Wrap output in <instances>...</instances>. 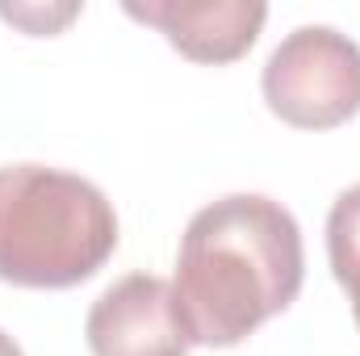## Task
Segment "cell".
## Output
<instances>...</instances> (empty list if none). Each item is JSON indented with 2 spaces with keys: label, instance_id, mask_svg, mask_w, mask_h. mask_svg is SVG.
Returning <instances> with one entry per match:
<instances>
[{
  "label": "cell",
  "instance_id": "obj_5",
  "mask_svg": "<svg viewBox=\"0 0 360 356\" xmlns=\"http://www.w3.org/2000/svg\"><path fill=\"white\" fill-rule=\"evenodd\" d=\"M126 13L155 25L193 63H235L269 21V4L260 0H130Z\"/></svg>",
  "mask_w": 360,
  "mask_h": 356
},
{
  "label": "cell",
  "instance_id": "obj_2",
  "mask_svg": "<svg viewBox=\"0 0 360 356\" xmlns=\"http://www.w3.org/2000/svg\"><path fill=\"white\" fill-rule=\"evenodd\" d=\"M117 248V214L92 180L46 168H0V281L72 289Z\"/></svg>",
  "mask_w": 360,
  "mask_h": 356
},
{
  "label": "cell",
  "instance_id": "obj_3",
  "mask_svg": "<svg viewBox=\"0 0 360 356\" xmlns=\"http://www.w3.org/2000/svg\"><path fill=\"white\" fill-rule=\"evenodd\" d=\"M264 101L297 130H331L360 113V46L331 25H297L264 63Z\"/></svg>",
  "mask_w": 360,
  "mask_h": 356
},
{
  "label": "cell",
  "instance_id": "obj_7",
  "mask_svg": "<svg viewBox=\"0 0 360 356\" xmlns=\"http://www.w3.org/2000/svg\"><path fill=\"white\" fill-rule=\"evenodd\" d=\"M0 17L25 34H59L68 21L80 17V4L76 0H68V4H0Z\"/></svg>",
  "mask_w": 360,
  "mask_h": 356
},
{
  "label": "cell",
  "instance_id": "obj_6",
  "mask_svg": "<svg viewBox=\"0 0 360 356\" xmlns=\"http://www.w3.org/2000/svg\"><path fill=\"white\" fill-rule=\"evenodd\" d=\"M327 256L335 281L348 289V298H360V184L344 189L327 218Z\"/></svg>",
  "mask_w": 360,
  "mask_h": 356
},
{
  "label": "cell",
  "instance_id": "obj_8",
  "mask_svg": "<svg viewBox=\"0 0 360 356\" xmlns=\"http://www.w3.org/2000/svg\"><path fill=\"white\" fill-rule=\"evenodd\" d=\"M0 356H25L21 348H17V340H13L8 331H0Z\"/></svg>",
  "mask_w": 360,
  "mask_h": 356
},
{
  "label": "cell",
  "instance_id": "obj_4",
  "mask_svg": "<svg viewBox=\"0 0 360 356\" xmlns=\"http://www.w3.org/2000/svg\"><path fill=\"white\" fill-rule=\"evenodd\" d=\"M84 336L92 356H188L193 348L172 285L151 272L113 281L92 302Z\"/></svg>",
  "mask_w": 360,
  "mask_h": 356
},
{
  "label": "cell",
  "instance_id": "obj_1",
  "mask_svg": "<svg viewBox=\"0 0 360 356\" xmlns=\"http://www.w3.org/2000/svg\"><path fill=\"white\" fill-rule=\"evenodd\" d=\"M306 276L297 218L260 193H231L193 214L176 256L180 323L188 344L231 348L281 314Z\"/></svg>",
  "mask_w": 360,
  "mask_h": 356
}]
</instances>
